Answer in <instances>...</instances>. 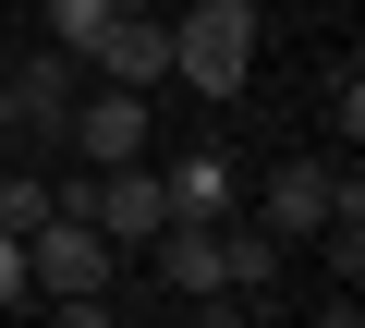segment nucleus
Returning <instances> with one entry per match:
<instances>
[{"label":"nucleus","mask_w":365,"mask_h":328,"mask_svg":"<svg viewBox=\"0 0 365 328\" xmlns=\"http://www.w3.org/2000/svg\"><path fill=\"white\" fill-rule=\"evenodd\" d=\"M158 292H182V304H232V280H220V231L207 219H158Z\"/></svg>","instance_id":"nucleus-6"},{"label":"nucleus","mask_w":365,"mask_h":328,"mask_svg":"<svg viewBox=\"0 0 365 328\" xmlns=\"http://www.w3.org/2000/svg\"><path fill=\"white\" fill-rule=\"evenodd\" d=\"M146 85H98V97H73V122H61V146L86 158V171H110V158H146Z\"/></svg>","instance_id":"nucleus-4"},{"label":"nucleus","mask_w":365,"mask_h":328,"mask_svg":"<svg viewBox=\"0 0 365 328\" xmlns=\"http://www.w3.org/2000/svg\"><path fill=\"white\" fill-rule=\"evenodd\" d=\"M244 73H256V0H182V25H170V85L244 97Z\"/></svg>","instance_id":"nucleus-1"},{"label":"nucleus","mask_w":365,"mask_h":328,"mask_svg":"<svg viewBox=\"0 0 365 328\" xmlns=\"http://www.w3.org/2000/svg\"><path fill=\"white\" fill-rule=\"evenodd\" d=\"M13 304H37V280H25V231H0V316Z\"/></svg>","instance_id":"nucleus-11"},{"label":"nucleus","mask_w":365,"mask_h":328,"mask_svg":"<svg viewBox=\"0 0 365 328\" xmlns=\"http://www.w3.org/2000/svg\"><path fill=\"white\" fill-rule=\"evenodd\" d=\"M86 73H98V85H170V25L146 13V0L110 13V25L86 37Z\"/></svg>","instance_id":"nucleus-5"},{"label":"nucleus","mask_w":365,"mask_h":328,"mask_svg":"<svg viewBox=\"0 0 365 328\" xmlns=\"http://www.w3.org/2000/svg\"><path fill=\"white\" fill-rule=\"evenodd\" d=\"M341 207H365V183L329 171V158H280V171L256 183V219H268L280 243H317V219H341Z\"/></svg>","instance_id":"nucleus-3"},{"label":"nucleus","mask_w":365,"mask_h":328,"mask_svg":"<svg viewBox=\"0 0 365 328\" xmlns=\"http://www.w3.org/2000/svg\"><path fill=\"white\" fill-rule=\"evenodd\" d=\"M98 25H110V0H49V37H61V49H86Z\"/></svg>","instance_id":"nucleus-10"},{"label":"nucleus","mask_w":365,"mask_h":328,"mask_svg":"<svg viewBox=\"0 0 365 328\" xmlns=\"http://www.w3.org/2000/svg\"><path fill=\"white\" fill-rule=\"evenodd\" d=\"M110 13H134V0H110Z\"/></svg>","instance_id":"nucleus-12"},{"label":"nucleus","mask_w":365,"mask_h":328,"mask_svg":"<svg viewBox=\"0 0 365 328\" xmlns=\"http://www.w3.org/2000/svg\"><path fill=\"white\" fill-rule=\"evenodd\" d=\"M207 231H220V280H232L244 304H268V280H280V255H292V243H280L256 207H232V219H207Z\"/></svg>","instance_id":"nucleus-8"},{"label":"nucleus","mask_w":365,"mask_h":328,"mask_svg":"<svg viewBox=\"0 0 365 328\" xmlns=\"http://www.w3.org/2000/svg\"><path fill=\"white\" fill-rule=\"evenodd\" d=\"M61 207H86L122 255H146V243H158V219H170V195H158V171H146V158H110V171L61 183Z\"/></svg>","instance_id":"nucleus-2"},{"label":"nucleus","mask_w":365,"mask_h":328,"mask_svg":"<svg viewBox=\"0 0 365 328\" xmlns=\"http://www.w3.org/2000/svg\"><path fill=\"white\" fill-rule=\"evenodd\" d=\"M49 207H61V183H37V171H25V183H0V231H37Z\"/></svg>","instance_id":"nucleus-9"},{"label":"nucleus","mask_w":365,"mask_h":328,"mask_svg":"<svg viewBox=\"0 0 365 328\" xmlns=\"http://www.w3.org/2000/svg\"><path fill=\"white\" fill-rule=\"evenodd\" d=\"M158 195H170V219H232L244 207V171H232L220 146H182L170 171H158Z\"/></svg>","instance_id":"nucleus-7"}]
</instances>
